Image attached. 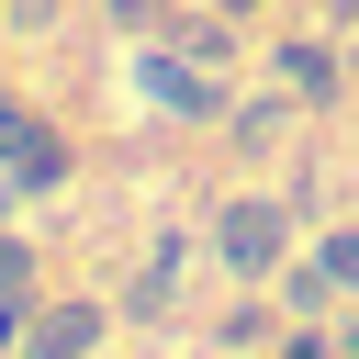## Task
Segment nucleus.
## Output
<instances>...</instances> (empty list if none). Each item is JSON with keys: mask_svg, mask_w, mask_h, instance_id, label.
<instances>
[{"mask_svg": "<svg viewBox=\"0 0 359 359\" xmlns=\"http://www.w3.org/2000/svg\"><path fill=\"white\" fill-rule=\"evenodd\" d=\"M202 247L224 258V280H280V269H292V202L236 191V202L213 213V236H202Z\"/></svg>", "mask_w": 359, "mask_h": 359, "instance_id": "nucleus-1", "label": "nucleus"}, {"mask_svg": "<svg viewBox=\"0 0 359 359\" xmlns=\"http://www.w3.org/2000/svg\"><path fill=\"white\" fill-rule=\"evenodd\" d=\"M135 90H146L168 123H224V112H236L224 67H202V56H191V45H168V34H157V45H135Z\"/></svg>", "mask_w": 359, "mask_h": 359, "instance_id": "nucleus-2", "label": "nucleus"}, {"mask_svg": "<svg viewBox=\"0 0 359 359\" xmlns=\"http://www.w3.org/2000/svg\"><path fill=\"white\" fill-rule=\"evenodd\" d=\"M112 303L101 292H45L34 303V325H22V359H112Z\"/></svg>", "mask_w": 359, "mask_h": 359, "instance_id": "nucleus-3", "label": "nucleus"}, {"mask_svg": "<svg viewBox=\"0 0 359 359\" xmlns=\"http://www.w3.org/2000/svg\"><path fill=\"white\" fill-rule=\"evenodd\" d=\"M180 269H191V236H157L146 269L112 292V314H123V325H180Z\"/></svg>", "mask_w": 359, "mask_h": 359, "instance_id": "nucleus-4", "label": "nucleus"}, {"mask_svg": "<svg viewBox=\"0 0 359 359\" xmlns=\"http://www.w3.org/2000/svg\"><path fill=\"white\" fill-rule=\"evenodd\" d=\"M269 67H280V90H292V101H337V45H325V34L269 45Z\"/></svg>", "mask_w": 359, "mask_h": 359, "instance_id": "nucleus-5", "label": "nucleus"}, {"mask_svg": "<svg viewBox=\"0 0 359 359\" xmlns=\"http://www.w3.org/2000/svg\"><path fill=\"white\" fill-rule=\"evenodd\" d=\"M269 303H280L292 325H325V314H337V269H325V258H292V269L269 280Z\"/></svg>", "mask_w": 359, "mask_h": 359, "instance_id": "nucleus-6", "label": "nucleus"}, {"mask_svg": "<svg viewBox=\"0 0 359 359\" xmlns=\"http://www.w3.org/2000/svg\"><path fill=\"white\" fill-rule=\"evenodd\" d=\"M168 45H191L202 67H236V56H247V45H236V11H224V0H213V11H180V22H168Z\"/></svg>", "mask_w": 359, "mask_h": 359, "instance_id": "nucleus-7", "label": "nucleus"}, {"mask_svg": "<svg viewBox=\"0 0 359 359\" xmlns=\"http://www.w3.org/2000/svg\"><path fill=\"white\" fill-rule=\"evenodd\" d=\"M280 135H292V101H280V90H269V101H236V112H224V146H247V157H269Z\"/></svg>", "mask_w": 359, "mask_h": 359, "instance_id": "nucleus-8", "label": "nucleus"}, {"mask_svg": "<svg viewBox=\"0 0 359 359\" xmlns=\"http://www.w3.org/2000/svg\"><path fill=\"white\" fill-rule=\"evenodd\" d=\"M45 135H56V112H34L22 90H0V168H22V157H34Z\"/></svg>", "mask_w": 359, "mask_h": 359, "instance_id": "nucleus-9", "label": "nucleus"}, {"mask_svg": "<svg viewBox=\"0 0 359 359\" xmlns=\"http://www.w3.org/2000/svg\"><path fill=\"white\" fill-rule=\"evenodd\" d=\"M0 292H45V247H34V224H22V213L0 224Z\"/></svg>", "mask_w": 359, "mask_h": 359, "instance_id": "nucleus-10", "label": "nucleus"}, {"mask_svg": "<svg viewBox=\"0 0 359 359\" xmlns=\"http://www.w3.org/2000/svg\"><path fill=\"white\" fill-rule=\"evenodd\" d=\"M269 359H348V348H337L325 325H280V337H269Z\"/></svg>", "mask_w": 359, "mask_h": 359, "instance_id": "nucleus-11", "label": "nucleus"}, {"mask_svg": "<svg viewBox=\"0 0 359 359\" xmlns=\"http://www.w3.org/2000/svg\"><path fill=\"white\" fill-rule=\"evenodd\" d=\"M67 0H0V34H56Z\"/></svg>", "mask_w": 359, "mask_h": 359, "instance_id": "nucleus-12", "label": "nucleus"}, {"mask_svg": "<svg viewBox=\"0 0 359 359\" xmlns=\"http://www.w3.org/2000/svg\"><path fill=\"white\" fill-rule=\"evenodd\" d=\"M45 292H0V359H22V325H34Z\"/></svg>", "mask_w": 359, "mask_h": 359, "instance_id": "nucleus-13", "label": "nucleus"}, {"mask_svg": "<svg viewBox=\"0 0 359 359\" xmlns=\"http://www.w3.org/2000/svg\"><path fill=\"white\" fill-rule=\"evenodd\" d=\"M314 258H325V269H337V292H359V224H337V236H325V247H314Z\"/></svg>", "mask_w": 359, "mask_h": 359, "instance_id": "nucleus-14", "label": "nucleus"}, {"mask_svg": "<svg viewBox=\"0 0 359 359\" xmlns=\"http://www.w3.org/2000/svg\"><path fill=\"white\" fill-rule=\"evenodd\" d=\"M11 213H22V180H11V168H0V224H11Z\"/></svg>", "mask_w": 359, "mask_h": 359, "instance_id": "nucleus-15", "label": "nucleus"}, {"mask_svg": "<svg viewBox=\"0 0 359 359\" xmlns=\"http://www.w3.org/2000/svg\"><path fill=\"white\" fill-rule=\"evenodd\" d=\"M337 348H348V359H359V314H348V325H337Z\"/></svg>", "mask_w": 359, "mask_h": 359, "instance_id": "nucleus-16", "label": "nucleus"}, {"mask_svg": "<svg viewBox=\"0 0 359 359\" xmlns=\"http://www.w3.org/2000/svg\"><path fill=\"white\" fill-rule=\"evenodd\" d=\"M224 11H236V22H247V11H280V0H224Z\"/></svg>", "mask_w": 359, "mask_h": 359, "instance_id": "nucleus-17", "label": "nucleus"}]
</instances>
